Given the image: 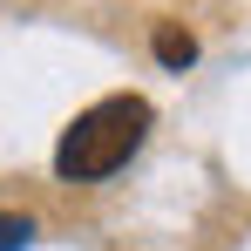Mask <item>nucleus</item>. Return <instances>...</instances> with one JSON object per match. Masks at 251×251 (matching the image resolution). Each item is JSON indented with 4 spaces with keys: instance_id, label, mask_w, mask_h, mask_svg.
Returning a JSON list of instances; mask_svg holds the SVG:
<instances>
[{
    "instance_id": "1",
    "label": "nucleus",
    "mask_w": 251,
    "mask_h": 251,
    "mask_svg": "<svg viewBox=\"0 0 251 251\" xmlns=\"http://www.w3.org/2000/svg\"><path fill=\"white\" fill-rule=\"evenodd\" d=\"M150 123H156V109H150L143 95H109V102L82 109L75 123L61 129V143H54V170H61L68 183H95V176L123 170L129 156L143 150Z\"/></svg>"
},
{
    "instance_id": "2",
    "label": "nucleus",
    "mask_w": 251,
    "mask_h": 251,
    "mask_svg": "<svg viewBox=\"0 0 251 251\" xmlns=\"http://www.w3.org/2000/svg\"><path fill=\"white\" fill-rule=\"evenodd\" d=\"M150 48H156V61H163V68H190V61H197V41H190L183 27H170V21L156 27V41H150Z\"/></svg>"
},
{
    "instance_id": "3",
    "label": "nucleus",
    "mask_w": 251,
    "mask_h": 251,
    "mask_svg": "<svg viewBox=\"0 0 251 251\" xmlns=\"http://www.w3.org/2000/svg\"><path fill=\"white\" fill-rule=\"evenodd\" d=\"M27 245H34V217L0 210V251H27Z\"/></svg>"
}]
</instances>
